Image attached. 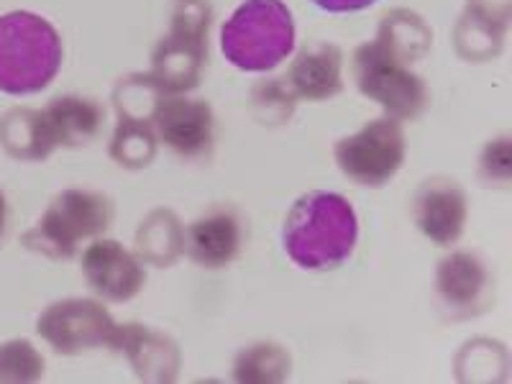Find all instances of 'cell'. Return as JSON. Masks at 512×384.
<instances>
[{
	"label": "cell",
	"mask_w": 512,
	"mask_h": 384,
	"mask_svg": "<svg viewBox=\"0 0 512 384\" xmlns=\"http://www.w3.org/2000/svg\"><path fill=\"white\" fill-rule=\"evenodd\" d=\"M136 251L141 262L172 267L185 254V228L172 210H152L136 231Z\"/></svg>",
	"instance_id": "18"
},
{
	"label": "cell",
	"mask_w": 512,
	"mask_h": 384,
	"mask_svg": "<svg viewBox=\"0 0 512 384\" xmlns=\"http://www.w3.org/2000/svg\"><path fill=\"white\" fill-rule=\"evenodd\" d=\"M157 139L185 159L208 157L216 139V116L205 100L164 95L152 118Z\"/></svg>",
	"instance_id": "10"
},
{
	"label": "cell",
	"mask_w": 512,
	"mask_h": 384,
	"mask_svg": "<svg viewBox=\"0 0 512 384\" xmlns=\"http://www.w3.org/2000/svg\"><path fill=\"white\" fill-rule=\"evenodd\" d=\"M469 218L464 187L451 177H431L420 182L413 198V221L425 239L436 246H454Z\"/></svg>",
	"instance_id": "11"
},
{
	"label": "cell",
	"mask_w": 512,
	"mask_h": 384,
	"mask_svg": "<svg viewBox=\"0 0 512 384\" xmlns=\"http://www.w3.org/2000/svg\"><path fill=\"white\" fill-rule=\"evenodd\" d=\"M297 98L285 80H262L251 90V108L264 126H282L295 113Z\"/></svg>",
	"instance_id": "24"
},
{
	"label": "cell",
	"mask_w": 512,
	"mask_h": 384,
	"mask_svg": "<svg viewBox=\"0 0 512 384\" xmlns=\"http://www.w3.org/2000/svg\"><path fill=\"white\" fill-rule=\"evenodd\" d=\"M116 326L118 323L105 305L88 297H67L52 303L36 320L39 336L64 356L111 346Z\"/></svg>",
	"instance_id": "8"
},
{
	"label": "cell",
	"mask_w": 512,
	"mask_h": 384,
	"mask_svg": "<svg viewBox=\"0 0 512 384\" xmlns=\"http://www.w3.org/2000/svg\"><path fill=\"white\" fill-rule=\"evenodd\" d=\"M479 175L487 185H510L512 177V146L510 136H497L487 141L482 159H479Z\"/></svg>",
	"instance_id": "26"
},
{
	"label": "cell",
	"mask_w": 512,
	"mask_h": 384,
	"mask_svg": "<svg viewBox=\"0 0 512 384\" xmlns=\"http://www.w3.org/2000/svg\"><path fill=\"white\" fill-rule=\"evenodd\" d=\"M408 141L402 123L390 116L364 123L356 134L344 136L333 149L338 169L361 187H382L405 164Z\"/></svg>",
	"instance_id": "7"
},
{
	"label": "cell",
	"mask_w": 512,
	"mask_h": 384,
	"mask_svg": "<svg viewBox=\"0 0 512 384\" xmlns=\"http://www.w3.org/2000/svg\"><path fill=\"white\" fill-rule=\"evenodd\" d=\"M290 354L280 344H251L233 361V379L241 384H274L290 377Z\"/></svg>",
	"instance_id": "21"
},
{
	"label": "cell",
	"mask_w": 512,
	"mask_h": 384,
	"mask_svg": "<svg viewBox=\"0 0 512 384\" xmlns=\"http://www.w3.org/2000/svg\"><path fill=\"white\" fill-rule=\"evenodd\" d=\"M44 377V356L26 338L0 344V382H36Z\"/></svg>",
	"instance_id": "25"
},
{
	"label": "cell",
	"mask_w": 512,
	"mask_h": 384,
	"mask_svg": "<svg viewBox=\"0 0 512 384\" xmlns=\"http://www.w3.org/2000/svg\"><path fill=\"white\" fill-rule=\"evenodd\" d=\"M0 144L13 159L24 162H39L54 152L41 113L31 108H16L0 118Z\"/></svg>",
	"instance_id": "19"
},
{
	"label": "cell",
	"mask_w": 512,
	"mask_h": 384,
	"mask_svg": "<svg viewBox=\"0 0 512 384\" xmlns=\"http://www.w3.org/2000/svg\"><path fill=\"white\" fill-rule=\"evenodd\" d=\"M374 41L400 62L415 64L431 52L433 31L420 13L410 8H395L382 16Z\"/></svg>",
	"instance_id": "17"
},
{
	"label": "cell",
	"mask_w": 512,
	"mask_h": 384,
	"mask_svg": "<svg viewBox=\"0 0 512 384\" xmlns=\"http://www.w3.org/2000/svg\"><path fill=\"white\" fill-rule=\"evenodd\" d=\"M39 113L54 149L57 146H64V149L88 146L105 123L103 105L85 95H59V98L49 100L47 108Z\"/></svg>",
	"instance_id": "16"
},
{
	"label": "cell",
	"mask_w": 512,
	"mask_h": 384,
	"mask_svg": "<svg viewBox=\"0 0 512 384\" xmlns=\"http://www.w3.org/2000/svg\"><path fill=\"white\" fill-rule=\"evenodd\" d=\"M62 57V36L44 16L31 11L0 16V93H41L57 77Z\"/></svg>",
	"instance_id": "2"
},
{
	"label": "cell",
	"mask_w": 512,
	"mask_h": 384,
	"mask_svg": "<svg viewBox=\"0 0 512 384\" xmlns=\"http://www.w3.org/2000/svg\"><path fill=\"white\" fill-rule=\"evenodd\" d=\"M6 228H8V200L6 195L0 192V239H3Z\"/></svg>",
	"instance_id": "29"
},
{
	"label": "cell",
	"mask_w": 512,
	"mask_h": 384,
	"mask_svg": "<svg viewBox=\"0 0 512 384\" xmlns=\"http://www.w3.org/2000/svg\"><path fill=\"white\" fill-rule=\"evenodd\" d=\"M466 11L489 18L495 24L510 26L512 0H466Z\"/></svg>",
	"instance_id": "27"
},
{
	"label": "cell",
	"mask_w": 512,
	"mask_h": 384,
	"mask_svg": "<svg viewBox=\"0 0 512 384\" xmlns=\"http://www.w3.org/2000/svg\"><path fill=\"white\" fill-rule=\"evenodd\" d=\"M351 75L364 98L374 100L395 121H413L428 105V88L423 77L410 70L377 41L361 44L351 59Z\"/></svg>",
	"instance_id": "6"
},
{
	"label": "cell",
	"mask_w": 512,
	"mask_h": 384,
	"mask_svg": "<svg viewBox=\"0 0 512 384\" xmlns=\"http://www.w3.org/2000/svg\"><path fill=\"white\" fill-rule=\"evenodd\" d=\"M505 34L507 26L495 24V21L477 16V13L464 8L459 24L454 29V47L459 57L466 59V62H492L505 49Z\"/></svg>",
	"instance_id": "20"
},
{
	"label": "cell",
	"mask_w": 512,
	"mask_h": 384,
	"mask_svg": "<svg viewBox=\"0 0 512 384\" xmlns=\"http://www.w3.org/2000/svg\"><path fill=\"white\" fill-rule=\"evenodd\" d=\"M164 95L167 93L159 88L149 72L146 75L144 72H136V75H128L123 80H118L116 90H113V105H116L118 118L152 123Z\"/></svg>",
	"instance_id": "23"
},
{
	"label": "cell",
	"mask_w": 512,
	"mask_h": 384,
	"mask_svg": "<svg viewBox=\"0 0 512 384\" xmlns=\"http://www.w3.org/2000/svg\"><path fill=\"white\" fill-rule=\"evenodd\" d=\"M244 226L239 213L228 205H218L187 226L185 254L205 269H221L239 256Z\"/></svg>",
	"instance_id": "13"
},
{
	"label": "cell",
	"mask_w": 512,
	"mask_h": 384,
	"mask_svg": "<svg viewBox=\"0 0 512 384\" xmlns=\"http://www.w3.org/2000/svg\"><path fill=\"white\" fill-rule=\"evenodd\" d=\"M111 349L126 354L136 377L144 382H175L180 374L182 356L175 341L141 323L116 326Z\"/></svg>",
	"instance_id": "14"
},
{
	"label": "cell",
	"mask_w": 512,
	"mask_h": 384,
	"mask_svg": "<svg viewBox=\"0 0 512 384\" xmlns=\"http://www.w3.org/2000/svg\"><path fill=\"white\" fill-rule=\"evenodd\" d=\"M113 216V200L103 192L77 187L62 190L44 210L39 223L26 233L24 244L49 259H70L80 241L103 236L111 228Z\"/></svg>",
	"instance_id": "5"
},
{
	"label": "cell",
	"mask_w": 512,
	"mask_h": 384,
	"mask_svg": "<svg viewBox=\"0 0 512 384\" xmlns=\"http://www.w3.org/2000/svg\"><path fill=\"white\" fill-rule=\"evenodd\" d=\"M359 241V216L338 192L313 190L292 203L282 228L287 256L305 272H331L351 259Z\"/></svg>",
	"instance_id": "1"
},
{
	"label": "cell",
	"mask_w": 512,
	"mask_h": 384,
	"mask_svg": "<svg viewBox=\"0 0 512 384\" xmlns=\"http://www.w3.org/2000/svg\"><path fill=\"white\" fill-rule=\"evenodd\" d=\"M315 6L320 11L328 13H354V11H364V8L374 6L377 0H313Z\"/></svg>",
	"instance_id": "28"
},
{
	"label": "cell",
	"mask_w": 512,
	"mask_h": 384,
	"mask_svg": "<svg viewBox=\"0 0 512 384\" xmlns=\"http://www.w3.org/2000/svg\"><path fill=\"white\" fill-rule=\"evenodd\" d=\"M436 300L454 320L477 318L495 303V282L487 264L472 251H451L436 269Z\"/></svg>",
	"instance_id": "9"
},
{
	"label": "cell",
	"mask_w": 512,
	"mask_h": 384,
	"mask_svg": "<svg viewBox=\"0 0 512 384\" xmlns=\"http://www.w3.org/2000/svg\"><path fill=\"white\" fill-rule=\"evenodd\" d=\"M82 274L103 300L128 303L146 282L144 262L113 239H98L82 254Z\"/></svg>",
	"instance_id": "12"
},
{
	"label": "cell",
	"mask_w": 512,
	"mask_h": 384,
	"mask_svg": "<svg viewBox=\"0 0 512 384\" xmlns=\"http://www.w3.org/2000/svg\"><path fill=\"white\" fill-rule=\"evenodd\" d=\"M287 85L295 98L328 100L344 90V52L328 41L305 44L287 70Z\"/></svg>",
	"instance_id": "15"
},
{
	"label": "cell",
	"mask_w": 512,
	"mask_h": 384,
	"mask_svg": "<svg viewBox=\"0 0 512 384\" xmlns=\"http://www.w3.org/2000/svg\"><path fill=\"white\" fill-rule=\"evenodd\" d=\"M297 29L282 0H246L221 29V52L236 70L269 72L295 49Z\"/></svg>",
	"instance_id": "3"
},
{
	"label": "cell",
	"mask_w": 512,
	"mask_h": 384,
	"mask_svg": "<svg viewBox=\"0 0 512 384\" xmlns=\"http://www.w3.org/2000/svg\"><path fill=\"white\" fill-rule=\"evenodd\" d=\"M157 131L152 123L118 118L111 139V157L126 169H144L157 157Z\"/></svg>",
	"instance_id": "22"
},
{
	"label": "cell",
	"mask_w": 512,
	"mask_h": 384,
	"mask_svg": "<svg viewBox=\"0 0 512 384\" xmlns=\"http://www.w3.org/2000/svg\"><path fill=\"white\" fill-rule=\"evenodd\" d=\"M213 8L208 0H177L167 36L152 54V72L167 95H187L198 88L208 59V34Z\"/></svg>",
	"instance_id": "4"
}]
</instances>
